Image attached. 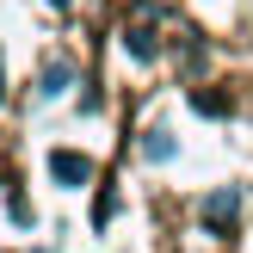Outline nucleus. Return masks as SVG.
<instances>
[{"mask_svg": "<svg viewBox=\"0 0 253 253\" xmlns=\"http://www.w3.org/2000/svg\"><path fill=\"white\" fill-rule=\"evenodd\" d=\"M49 173H56V185H68V192H81V185L93 179V161H86L81 148H56V155H49Z\"/></svg>", "mask_w": 253, "mask_h": 253, "instance_id": "obj_1", "label": "nucleus"}, {"mask_svg": "<svg viewBox=\"0 0 253 253\" xmlns=\"http://www.w3.org/2000/svg\"><path fill=\"white\" fill-rule=\"evenodd\" d=\"M235 210H241V192H235V185H229V192H210L204 198V229L210 235H229L235 229Z\"/></svg>", "mask_w": 253, "mask_h": 253, "instance_id": "obj_2", "label": "nucleus"}, {"mask_svg": "<svg viewBox=\"0 0 253 253\" xmlns=\"http://www.w3.org/2000/svg\"><path fill=\"white\" fill-rule=\"evenodd\" d=\"M37 93H43V99H62V93H68V62H49V68H43V86H37Z\"/></svg>", "mask_w": 253, "mask_h": 253, "instance_id": "obj_3", "label": "nucleus"}, {"mask_svg": "<svg viewBox=\"0 0 253 253\" xmlns=\"http://www.w3.org/2000/svg\"><path fill=\"white\" fill-rule=\"evenodd\" d=\"M6 216H12V222H19V229H37V210H31V204H25V198H19V192H12V198H6Z\"/></svg>", "mask_w": 253, "mask_h": 253, "instance_id": "obj_4", "label": "nucleus"}, {"mask_svg": "<svg viewBox=\"0 0 253 253\" xmlns=\"http://www.w3.org/2000/svg\"><path fill=\"white\" fill-rule=\"evenodd\" d=\"M124 49H130V56H155V37H148V31H124Z\"/></svg>", "mask_w": 253, "mask_h": 253, "instance_id": "obj_5", "label": "nucleus"}, {"mask_svg": "<svg viewBox=\"0 0 253 253\" xmlns=\"http://www.w3.org/2000/svg\"><path fill=\"white\" fill-rule=\"evenodd\" d=\"M192 105L204 111V118H222V111H229V99H222V93H192Z\"/></svg>", "mask_w": 253, "mask_h": 253, "instance_id": "obj_6", "label": "nucleus"}, {"mask_svg": "<svg viewBox=\"0 0 253 253\" xmlns=\"http://www.w3.org/2000/svg\"><path fill=\"white\" fill-rule=\"evenodd\" d=\"M142 155H148V161H167V155H173V142H167V130H148V142H142Z\"/></svg>", "mask_w": 253, "mask_h": 253, "instance_id": "obj_7", "label": "nucleus"}, {"mask_svg": "<svg viewBox=\"0 0 253 253\" xmlns=\"http://www.w3.org/2000/svg\"><path fill=\"white\" fill-rule=\"evenodd\" d=\"M111 216H118V192H99V204H93V222H99V229H105Z\"/></svg>", "mask_w": 253, "mask_h": 253, "instance_id": "obj_8", "label": "nucleus"}, {"mask_svg": "<svg viewBox=\"0 0 253 253\" xmlns=\"http://www.w3.org/2000/svg\"><path fill=\"white\" fill-rule=\"evenodd\" d=\"M0 93H6V86H0Z\"/></svg>", "mask_w": 253, "mask_h": 253, "instance_id": "obj_9", "label": "nucleus"}]
</instances>
